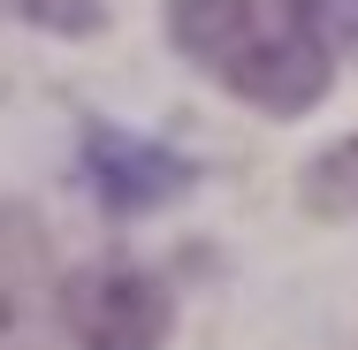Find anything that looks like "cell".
<instances>
[{
	"label": "cell",
	"mask_w": 358,
	"mask_h": 350,
	"mask_svg": "<svg viewBox=\"0 0 358 350\" xmlns=\"http://www.w3.org/2000/svg\"><path fill=\"white\" fill-rule=\"evenodd\" d=\"M23 23H46V31H69V38H84V31H99V0H8Z\"/></svg>",
	"instance_id": "cell-6"
},
{
	"label": "cell",
	"mask_w": 358,
	"mask_h": 350,
	"mask_svg": "<svg viewBox=\"0 0 358 350\" xmlns=\"http://www.w3.org/2000/svg\"><path fill=\"white\" fill-rule=\"evenodd\" d=\"M168 38L259 115H305L336 76L320 0H168Z\"/></svg>",
	"instance_id": "cell-1"
},
{
	"label": "cell",
	"mask_w": 358,
	"mask_h": 350,
	"mask_svg": "<svg viewBox=\"0 0 358 350\" xmlns=\"http://www.w3.org/2000/svg\"><path fill=\"white\" fill-rule=\"evenodd\" d=\"M62 328L76 350H160L168 343V297L138 267H92L62 282Z\"/></svg>",
	"instance_id": "cell-2"
},
{
	"label": "cell",
	"mask_w": 358,
	"mask_h": 350,
	"mask_svg": "<svg viewBox=\"0 0 358 350\" xmlns=\"http://www.w3.org/2000/svg\"><path fill=\"white\" fill-rule=\"evenodd\" d=\"M54 267L46 228L23 206H0V350H54Z\"/></svg>",
	"instance_id": "cell-4"
},
{
	"label": "cell",
	"mask_w": 358,
	"mask_h": 350,
	"mask_svg": "<svg viewBox=\"0 0 358 350\" xmlns=\"http://www.w3.org/2000/svg\"><path fill=\"white\" fill-rule=\"evenodd\" d=\"M313 198H320V206H351V213H358V138H343L320 168H313Z\"/></svg>",
	"instance_id": "cell-5"
},
{
	"label": "cell",
	"mask_w": 358,
	"mask_h": 350,
	"mask_svg": "<svg viewBox=\"0 0 358 350\" xmlns=\"http://www.w3.org/2000/svg\"><path fill=\"white\" fill-rule=\"evenodd\" d=\"M84 183L115 213H145V206H168V198L191 191V160L168 152V145H152V138H138V130L92 122L84 130Z\"/></svg>",
	"instance_id": "cell-3"
}]
</instances>
